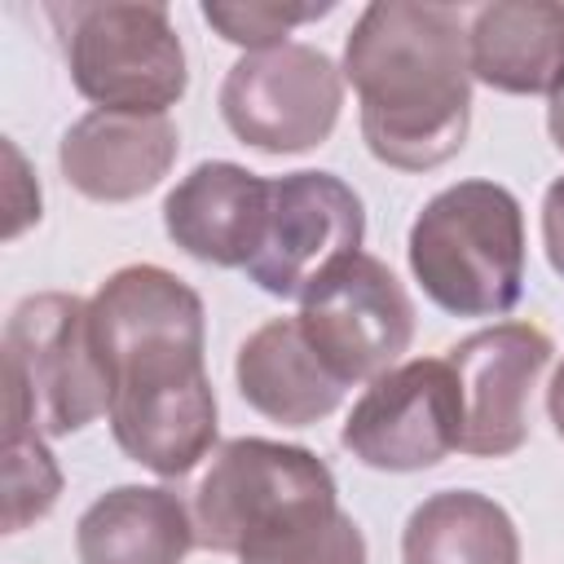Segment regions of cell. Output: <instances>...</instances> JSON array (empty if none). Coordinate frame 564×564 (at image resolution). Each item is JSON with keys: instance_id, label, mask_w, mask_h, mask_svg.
I'll return each instance as SVG.
<instances>
[{"instance_id": "1", "label": "cell", "mask_w": 564, "mask_h": 564, "mask_svg": "<svg viewBox=\"0 0 564 564\" xmlns=\"http://www.w3.org/2000/svg\"><path fill=\"white\" fill-rule=\"evenodd\" d=\"M88 330L110 383L115 445L154 476L194 471L216 445L198 291L159 264H123L88 300Z\"/></svg>"}, {"instance_id": "2", "label": "cell", "mask_w": 564, "mask_h": 564, "mask_svg": "<svg viewBox=\"0 0 564 564\" xmlns=\"http://www.w3.org/2000/svg\"><path fill=\"white\" fill-rule=\"evenodd\" d=\"M366 150L397 172L449 163L471 128V57L458 9L375 0L344 40Z\"/></svg>"}, {"instance_id": "3", "label": "cell", "mask_w": 564, "mask_h": 564, "mask_svg": "<svg viewBox=\"0 0 564 564\" xmlns=\"http://www.w3.org/2000/svg\"><path fill=\"white\" fill-rule=\"evenodd\" d=\"M410 273L454 317H507L524 295V212L498 181H458L410 225Z\"/></svg>"}, {"instance_id": "4", "label": "cell", "mask_w": 564, "mask_h": 564, "mask_svg": "<svg viewBox=\"0 0 564 564\" xmlns=\"http://www.w3.org/2000/svg\"><path fill=\"white\" fill-rule=\"evenodd\" d=\"M335 511L339 489L330 467L304 445L264 436L225 441L212 454L189 507L198 546L238 560L269 551Z\"/></svg>"}, {"instance_id": "5", "label": "cell", "mask_w": 564, "mask_h": 564, "mask_svg": "<svg viewBox=\"0 0 564 564\" xmlns=\"http://www.w3.org/2000/svg\"><path fill=\"white\" fill-rule=\"evenodd\" d=\"M62 35L70 84L97 110L167 115L185 97L189 70L167 4L154 0H75L48 4Z\"/></svg>"}, {"instance_id": "6", "label": "cell", "mask_w": 564, "mask_h": 564, "mask_svg": "<svg viewBox=\"0 0 564 564\" xmlns=\"http://www.w3.org/2000/svg\"><path fill=\"white\" fill-rule=\"evenodd\" d=\"M110 405L93 348L88 300L66 291L26 295L4 322V423L70 436Z\"/></svg>"}, {"instance_id": "7", "label": "cell", "mask_w": 564, "mask_h": 564, "mask_svg": "<svg viewBox=\"0 0 564 564\" xmlns=\"http://www.w3.org/2000/svg\"><path fill=\"white\" fill-rule=\"evenodd\" d=\"M344 106V70L313 44H278L242 53L220 84L225 128L264 154H300L322 145Z\"/></svg>"}, {"instance_id": "8", "label": "cell", "mask_w": 564, "mask_h": 564, "mask_svg": "<svg viewBox=\"0 0 564 564\" xmlns=\"http://www.w3.org/2000/svg\"><path fill=\"white\" fill-rule=\"evenodd\" d=\"M300 300V330L344 383H370L401 366L414 339V304L379 256L339 260Z\"/></svg>"}, {"instance_id": "9", "label": "cell", "mask_w": 564, "mask_h": 564, "mask_svg": "<svg viewBox=\"0 0 564 564\" xmlns=\"http://www.w3.org/2000/svg\"><path fill=\"white\" fill-rule=\"evenodd\" d=\"M463 401L445 357H414L361 392L339 441L375 471H423L458 449Z\"/></svg>"}, {"instance_id": "10", "label": "cell", "mask_w": 564, "mask_h": 564, "mask_svg": "<svg viewBox=\"0 0 564 564\" xmlns=\"http://www.w3.org/2000/svg\"><path fill=\"white\" fill-rule=\"evenodd\" d=\"M366 238V212L348 181L335 172H291L269 185V229L247 264V278L278 295H304L339 260L357 256Z\"/></svg>"}, {"instance_id": "11", "label": "cell", "mask_w": 564, "mask_h": 564, "mask_svg": "<svg viewBox=\"0 0 564 564\" xmlns=\"http://www.w3.org/2000/svg\"><path fill=\"white\" fill-rule=\"evenodd\" d=\"M551 352V335L533 322H494L449 348L445 361L463 401V454L507 458L529 441V405Z\"/></svg>"}, {"instance_id": "12", "label": "cell", "mask_w": 564, "mask_h": 564, "mask_svg": "<svg viewBox=\"0 0 564 564\" xmlns=\"http://www.w3.org/2000/svg\"><path fill=\"white\" fill-rule=\"evenodd\" d=\"M269 185L273 181L229 159L198 163L163 198V229L203 264L247 269L269 229Z\"/></svg>"}, {"instance_id": "13", "label": "cell", "mask_w": 564, "mask_h": 564, "mask_svg": "<svg viewBox=\"0 0 564 564\" xmlns=\"http://www.w3.org/2000/svg\"><path fill=\"white\" fill-rule=\"evenodd\" d=\"M181 132L167 115L88 110L57 145L62 176L93 203H128L154 189L176 163Z\"/></svg>"}, {"instance_id": "14", "label": "cell", "mask_w": 564, "mask_h": 564, "mask_svg": "<svg viewBox=\"0 0 564 564\" xmlns=\"http://www.w3.org/2000/svg\"><path fill=\"white\" fill-rule=\"evenodd\" d=\"M234 379L242 401L282 427H308L335 414L348 392L300 330V317H269L256 326L238 348Z\"/></svg>"}, {"instance_id": "15", "label": "cell", "mask_w": 564, "mask_h": 564, "mask_svg": "<svg viewBox=\"0 0 564 564\" xmlns=\"http://www.w3.org/2000/svg\"><path fill=\"white\" fill-rule=\"evenodd\" d=\"M471 75L498 93H551L564 75V4L555 0H494L467 26Z\"/></svg>"}, {"instance_id": "16", "label": "cell", "mask_w": 564, "mask_h": 564, "mask_svg": "<svg viewBox=\"0 0 564 564\" xmlns=\"http://www.w3.org/2000/svg\"><path fill=\"white\" fill-rule=\"evenodd\" d=\"M194 546V516L163 485H115L75 524L79 564H185Z\"/></svg>"}, {"instance_id": "17", "label": "cell", "mask_w": 564, "mask_h": 564, "mask_svg": "<svg viewBox=\"0 0 564 564\" xmlns=\"http://www.w3.org/2000/svg\"><path fill=\"white\" fill-rule=\"evenodd\" d=\"M405 564H520V533L507 507L476 489L423 498L401 533Z\"/></svg>"}, {"instance_id": "18", "label": "cell", "mask_w": 564, "mask_h": 564, "mask_svg": "<svg viewBox=\"0 0 564 564\" xmlns=\"http://www.w3.org/2000/svg\"><path fill=\"white\" fill-rule=\"evenodd\" d=\"M62 494V471L44 436L26 423H4V533L44 520Z\"/></svg>"}, {"instance_id": "19", "label": "cell", "mask_w": 564, "mask_h": 564, "mask_svg": "<svg viewBox=\"0 0 564 564\" xmlns=\"http://www.w3.org/2000/svg\"><path fill=\"white\" fill-rule=\"evenodd\" d=\"M330 9H335L330 0H322V4H273V0L225 4V0H207L203 4V18L220 31V40L242 44L247 53H260V48L286 44V31L291 26L313 22V18H326Z\"/></svg>"}, {"instance_id": "20", "label": "cell", "mask_w": 564, "mask_h": 564, "mask_svg": "<svg viewBox=\"0 0 564 564\" xmlns=\"http://www.w3.org/2000/svg\"><path fill=\"white\" fill-rule=\"evenodd\" d=\"M238 564H366V538H361L357 520L339 507L322 524H308V529L291 533L286 542L256 551Z\"/></svg>"}, {"instance_id": "21", "label": "cell", "mask_w": 564, "mask_h": 564, "mask_svg": "<svg viewBox=\"0 0 564 564\" xmlns=\"http://www.w3.org/2000/svg\"><path fill=\"white\" fill-rule=\"evenodd\" d=\"M542 247H546L551 269L564 278V176L551 181L542 194Z\"/></svg>"}, {"instance_id": "22", "label": "cell", "mask_w": 564, "mask_h": 564, "mask_svg": "<svg viewBox=\"0 0 564 564\" xmlns=\"http://www.w3.org/2000/svg\"><path fill=\"white\" fill-rule=\"evenodd\" d=\"M546 132H551L555 150L564 154V75H560V84L546 93Z\"/></svg>"}, {"instance_id": "23", "label": "cell", "mask_w": 564, "mask_h": 564, "mask_svg": "<svg viewBox=\"0 0 564 564\" xmlns=\"http://www.w3.org/2000/svg\"><path fill=\"white\" fill-rule=\"evenodd\" d=\"M546 414L555 423V436L564 441V361H560V370H555V379L546 388Z\"/></svg>"}]
</instances>
